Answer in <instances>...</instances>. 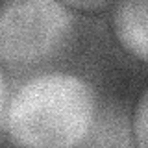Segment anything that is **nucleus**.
Wrapping results in <instances>:
<instances>
[{"label":"nucleus","instance_id":"obj_4","mask_svg":"<svg viewBox=\"0 0 148 148\" xmlns=\"http://www.w3.org/2000/svg\"><path fill=\"white\" fill-rule=\"evenodd\" d=\"M111 22L122 48L137 59L148 61V0L113 4Z\"/></svg>","mask_w":148,"mask_h":148},{"label":"nucleus","instance_id":"obj_2","mask_svg":"<svg viewBox=\"0 0 148 148\" xmlns=\"http://www.w3.org/2000/svg\"><path fill=\"white\" fill-rule=\"evenodd\" d=\"M74 39V11L54 0H15L0 6V67L13 71L58 59Z\"/></svg>","mask_w":148,"mask_h":148},{"label":"nucleus","instance_id":"obj_1","mask_svg":"<svg viewBox=\"0 0 148 148\" xmlns=\"http://www.w3.org/2000/svg\"><path fill=\"white\" fill-rule=\"evenodd\" d=\"M98 102L95 85L82 76L34 74L13 87L4 133L18 148H76L95 120Z\"/></svg>","mask_w":148,"mask_h":148},{"label":"nucleus","instance_id":"obj_5","mask_svg":"<svg viewBox=\"0 0 148 148\" xmlns=\"http://www.w3.org/2000/svg\"><path fill=\"white\" fill-rule=\"evenodd\" d=\"M133 135L137 148H148V87L141 95L133 113Z\"/></svg>","mask_w":148,"mask_h":148},{"label":"nucleus","instance_id":"obj_3","mask_svg":"<svg viewBox=\"0 0 148 148\" xmlns=\"http://www.w3.org/2000/svg\"><path fill=\"white\" fill-rule=\"evenodd\" d=\"M76 148H137L130 106L113 96L100 100L89 132Z\"/></svg>","mask_w":148,"mask_h":148},{"label":"nucleus","instance_id":"obj_7","mask_svg":"<svg viewBox=\"0 0 148 148\" xmlns=\"http://www.w3.org/2000/svg\"><path fill=\"white\" fill-rule=\"evenodd\" d=\"M67 8H74V9H100V8H108L113 6L111 2H67Z\"/></svg>","mask_w":148,"mask_h":148},{"label":"nucleus","instance_id":"obj_6","mask_svg":"<svg viewBox=\"0 0 148 148\" xmlns=\"http://www.w3.org/2000/svg\"><path fill=\"white\" fill-rule=\"evenodd\" d=\"M9 83L6 78V72L0 67V130H4V117H6V109H8V102H9Z\"/></svg>","mask_w":148,"mask_h":148}]
</instances>
